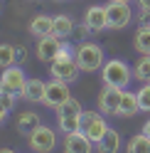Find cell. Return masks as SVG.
I'll return each instance as SVG.
<instances>
[{
	"label": "cell",
	"mask_w": 150,
	"mask_h": 153,
	"mask_svg": "<svg viewBox=\"0 0 150 153\" xmlns=\"http://www.w3.org/2000/svg\"><path fill=\"white\" fill-rule=\"evenodd\" d=\"M79 72H81V67L76 62V47H71L67 40H64V47H62V52L59 57L49 64V74L54 76V79H62V82H76L79 79Z\"/></svg>",
	"instance_id": "1"
},
{
	"label": "cell",
	"mask_w": 150,
	"mask_h": 153,
	"mask_svg": "<svg viewBox=\"0 0 150 153\" xmlns=\"http://www.w3.org/2000/svg\"><path fill=\"white\" fill-rule=\"evenodd\" d=\"M133 67L126 64L123 59H106L104 67H101V82L106 84V87H116V89H128V84L133 82Z\"/></svg>",
	"instance_id": "2"
},
{
	"label": "cell",
	"mask_w": 150,
	"mask_h": 153,
	"mask_svg": "<svg viewBox=\"0 0 150 153\" xmlns=\"http://www.w3.org/2000/svg\"><path fill=\"white\" fill-rule=\"evenodd\" d=\"M76 62L81 67V72H99L106 62V54L101 50V45L91 40H81L76 45Z\"/></svg>",
	"instance_id": "3"
},
{
	"label": "cell",
	"mask_w": 150,
	"mask_h": 153,
	"mask_svg": "<svg viewBox=\"0 0 150 153\" xmlns=\"http://www.w3.org/2000/svg\"><path fill=\"white\" fill-rule=\"evenodd\" d=\"M57 111V126L62 128V133H71V131H79V119H81V101L79 99H67L62 106L54 109Z\"/></svg>",
	"instance_id": "4"
},
{
	"label": "cell",
	"mask_w": 150,
	"mask_h": 153,
	"mask_svg": "<svg viewBox=\"0 0 150 153\" xmlns=\"http://www.w3.org/2000/svg\"><path fill=\"white\" fill-rule=\"evenodd\" d=\"M108 128L111 126L106 121V114H101V111H84L81 119H79V131L86 133L93 143H99L101 138H104V133Z\"/></svg>",
	"instance_id": "5"
},
{
	"label": "cell",
	"mask_w": 150,
	"mask_h": 153,
	"mask_svg": "<svg viewBox=\"0 0 150 153\" xmlns=\"http://www.w3.org/2000/svg\"><path fill=\"white\" fill-rule=\"evenodd\" d=\"M106 13H108V30H126L133 22V7L126 0H111V3H106Z\"/></svg>",
	"instance_id": "6"
},
{
	"label": "cell",
	"mask_w": 150,
	"mask_h": 153,
	"mask_svg": "<svg viewBox=\"0 0 150 153\" xmlns=\"http://www.w3.org/2000/svg\"><path fill=\"white\" fill-rule=\"evenodd\" d=\"M27 143H30V148L35 153H52L54 146H57V131L40 123L30 136H27Z\"/></svg>",
	"instance_id": "7"
},
{
	"label": "cell",
	"mask_w": 150,
	"mask_h": 153,
	"mask_svg": "<svg viewBox=\"0 0 150 153\" xmlns=\"http://www.w3.org/2000/svg\"><path fill=\"white\" fill-rule=\"evenodd\" d=\"M0 87H3V91H12L17 94V97H22V91L27 87V74L20 64H12L7 67V69H3V79H0Z\"/></svg>",
	"instance_id": "8"
},
{
	"label": "cell",
	"mask_w": 150,
	"mask_h": 153,
	"mask_svg": "<svg viewBox=\"0 0 150 153\" xmlns=\"http://www.w3.org/2000/svg\"><path fill=\"white\" fill-rule=\"evenodd\" d=\"M67 99H71V89H69V84L52 76V79L47 82V91H44V101H42V104H47L49 109H57V106H62Z\"/></svg>",
	"instance_id": "9"
},
{
	"label": "cell",
	"mask_w": 150,
	"mask_h": 153,
	"mask_svg": "<svg viewBox=\"0 0 150 153\" xmlns=\"http://www.w3.org/2000/svg\"><path fill=\"white\" fill-rule=\"evenodd\" d=\"M62 47H64V40H59L57 35L40 37V40H37V59H40V62H49V64H52V62L59 57Z\"/></svg>",
	"instance_id": "10"
},
{
	"label": "cell",
	"mask_w": 150,
	"mask_h": 153,
	"mask_svg": "<svg viewBox=\"0 0 150 153\" xmlns=\"http://www.w3.org/2000/svg\"><path fill=\"white\" fill-rule=\"evenodd\" d=\"M93 151H96V143L86 133L81 131L64 133V153H93Z\"/></svg>",
	"instance_id": "11"
},
{
	"label": "cell",
	"mask_w": 150,
	"mask_h": 153,
	"mask_svg": "<svg viewBox=\"0 0 150 153\" xmlns=\"http://www.w3.org/2000/svg\"><path fill=\"white\" fill-rule=\"evenodd\" d=\"M121 97H123V89H116V87H106L101 89L99 94V111L106 114V116H116V111L121 106Z\"/></svg>",
	"instance_id": "12"
},
{
	"label": "cell",
	"mask_w": 150,
	"mask_h": 153,
	"mask_svg": "<svg viewBox=\"0 0 150 153\" xmlns=\"http://www.w3.org/2000/svg\"><path fill=\"white\" fill-rule=\"evenodd\" d=\"M84 25L89 27L91 32H101L108 27V13H106V5H91L86 15H84Z\"/></svg>",
	"instance_id": "13"
},
{
	"label": "cell",
	"mask_w": 150,
	"mask_h": 153,
	"mask_svg": "<svg viewBox=\"0 0 150 153\" xmlns=\"http://www.w3.org/2000/svg\"><path fill=\"white\" fill-rule=\"evenodd\" d=\"M44 91H47V82L32 76V79H27V87L22 91V99L27 104H40V101H44Z\"/></svg>",
	"instance_id": "14"
},
{
	"label": "cell",
	"mask_w": 150,
	"mask_h": 153,
	"mask_svg": "<svg viewBox=\"0 0 150 153\" xmlns=\"http://www.w3.org/2000/svg\"><path fill=\"white\" fill-rule=\"evenodd\" d=\"M140 111V101H138V91H126L123 89V97H121V106L116 111V116H123V119H130Z\"/></svg>",
	"instance_id": "15"
},
{
	"label": "cell",
	"mask_w": 150,
	"mask_h": 153,
	"mask_svg": "<svg viewBox=\"0 0 150 153\" xmlns=\"http://www.w3.org/2000/svg\"><path fill=\"white\" fill-rule=\"evenodd\" d=\"M30 35H35L37 40L47 35H54V17L49 15H35L30 20Z\"/></svg>",
	"instance_id": "16"
},
{
	"label": "cell",
	"mask_w": 150,
	"mask_h": 153,
	"mask_svg": "<svg viewBox=\"0 0 150 153\" xmlns=\"http://www.w3.org/2000/svg\"><path fill=\"white\" fill-rule=\"evenodd\" d=\"M121 151V133L116 128H108L104 138L96 143V153H118Z\"/></svg>",
	"instance_id": "17"
},
{
	"label": "cell",
	"mask_w": 150,
	"mask_h": 153,
	"mask_svg": "<svg viewBox=\"0 0 150 153\" xmlns=\"http://www.w3.org/2000/svg\"><path fill=\"white\" fill-rule=\"evenodd\" d=\"M74 32H76V22L69 15H54V35L59 40H69Z\"/></svg>",
	"instance_id": "18"
},
{
	"label": "cell",
	"mask_w": 150,
	"mask_h": 153,
	"mask_svg": "<svg viewBox=\"0 0 150 153\" xmlns=\"http://www.w3.org/2000/svg\"><path fill=\"white\" fill-rule=\"evenodd\" d=\"M133 50L138 54H150V25H138L133 35Z\"/></svg>",
	"instance_id": "19"
},
{
	"label": "cell",
	"mask_w": 150,
	"mask_h": 153,
	"mask_svg": "<svg viewBox=\"0 0 150 153\" xmlns=\"http://www.w3.org/2000/svg\"><path fill=\"white\" fill-rule=\"evenodd\" d=\"M40 123H42V121H40V116H37L35 111H22L20 119H17V131H20L22 136H30Z\"/></svg>",
	"instance_id": "20"
},
{
	"label": "cell",
	"mask_w": 150,
	"mask_h": 153,
	"mask_svg": "<svg viewBox=\"0 0 150 153\" xmlns=\"http://www.w3.org/2000/svg\"><path fill=\"white\" fill-rule=\"evenodd\" d=\"M133 76H135V82H140V84L150 82V54H140L138 57V62L133 64Z\"/></svg>",
	"instance_id": "21"
},
{
	"label": "cell",
	"mask_w": 150,
	"mask_h": 153,
	"mask_svg": "<svg viewBox=\"0 0 150 153\" xmlns=\"http://www.w3.org/2000/svg\"><path fill=\"white\" fill-rule=\"evenodd\" d=\"M126 153H150V138L145 136L143 131H140V133H135V136L128 141Z\"/></svg>",
	"instance_id": "22"
},
{
	"label": "cell",
	"mask_w": 150,
	"mask_h": 153,
	"mask_svg": "<svg viewBox=\"0 0 150 153\" xmlns=\"http://www.w3.org/2000/svg\"><path fill=\"white\" fill-rule=\"evenodd\" d=\"M17 99H20V97H17V94H12V91H3V89H0V119H7V116H10V111L15 109V101Z\"/></svg>",
	"instance_id": "23"
},
{
	"label": "cell",
	"mask_w": 150,
	"mask_h": 153,
	"mask_svg": "<svg viewBox=\"0 0 150 153\" xmlns=\"http://www.w3.org/2000/svg\"><path fill=\"white\" fill-rule=\"evenodd\" d=\"M15 62H17V47L3 42V47H0V64H3V69L12 67Z\"/></svg>",
	"instance_id": "24"
},
{
	"label": "cell",
	"mask_w": 150,
	"mask_h": 153,
	"mask_svg": "<svg viewBox=\"0 0 150 153\" xmlns=\"http://www.w3.org/2000/svg\"><path fill=\"white\" fill-rule=\"evenodd\" d=\"M138 101H140V111H150V82L148 84H140Z\"/></svg>",
	"instance_id": "25"
},
{
	"label": "cell",
	"mask_w": 150,
	"mask_h": 153,
	"mask_svg": "<svg viewBox=\"0 0 150 153\" xmlns=\"http://www.w3.org/2000/svg\"><path fill=\"white\" fill-rule=\"evenodd\" d=\"M138 25H150V10L148 7H140L138 10Z\"/></svg>",
	"instance_id": "26"
},
{
	"label": "cell",
	"mask_w": 150,
	"mask_h": 153,
	"mask_svg": "<svg viewBox=\"0 0 150 153\" xmlns=\"http://www.w3.org/2000/svg\"><path fill=\"white\" fill-rule=\"evenodd\" d=\"M27 59V52H25V47H17V62H25Z\"/></svg>",
	"instance_id": "27"
},
{
	"label": "cell",
	"mask_w": 150,
	"mask_h": 153,
	"mask_svg": "<svg viewBox=\"0 0 150 153\" xmlns=\"http://www.w3.org/2000/svg\"><path fill=\"white\" fill-rule=\"evenodd\" d=\"M140 131H143V133H145V136L150 138V119H148V121L143 123V128H140Z\"/></svg>",
	"instance_id": "28"
},
{
	"label": "cell",
	"mask_w": 150,
	"mask_h": 153,
	"mask_svg": "<svg viewBox=\"0 0 150 153\" xmlns=\"http://www.w3.org/2000/svg\"><path fill=\"white\" fill-rule=\"evenodd\" d=\"M138 5H140V7H148V10H150V0H138Z\"/></svg>",
	"instance_id": "29"
},
{
	"label": "cell",
	"mask_w": 150,
	"mask_h": 153,
	"mask_svg": "<svg viewBox=\"0 0 150 153\" xmlns=\"http://www.w3.org/2000/svg\"><path fill=\"white\" fill-rule=\"evenodd\" d=\"M3 153H15V151L12 148H3Z\"/></svg>",
	"instance_id": "30"
},
{
	"label": "cell",
	"mask_w": 150,
	"mask_h": 153,
	"mask_svg": "<svg viewBox=\"0 0 150 153\" xmlns=\"http://www.w3.org/2000/svg\"><path fill=\"white\" fill-rule=\"evenodd\" d=\"M126 3H133V0H126Z\"/></svg>",
	"instance_id": "31"
}]
</instances>
